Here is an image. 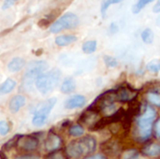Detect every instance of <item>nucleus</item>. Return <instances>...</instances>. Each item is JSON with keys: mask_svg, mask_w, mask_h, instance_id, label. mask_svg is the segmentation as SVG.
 Segmentation results:
<instances>
[{"mask_svg": "<svg viewBox=\"0 0 160 159\" xmlns=\"http://www.w3.org/2000/svg\"><path fill=\"white\" fill-rule=\"evenodd\" d=\"M146 69L152 73H158L160 71V59H153L146 65Z\"/></svg>", "mask_w": 160, "mask_h": 159, "instance_id": "nucleus-25", "label": "nucleus"}, {"mask_svg": "<svg viewBox=\"0 0 160 159\" xmlns=\"http://www.w3.org/2000/svg\"><path fill=\"white\" fill-rule=\"evenodd\" d=\"M153 11L155 13H159L160 12V0H158L157 3L153 7Z\"/></svg>", "mask_w": 160, "mask_h": 159, "instance_id": "nucleus-37", "label": "nucleus"}, {"mask_svg": "<svg viewBox=\"0 0 160 159\" xmlns=\"http://www.w3.org/2000/svg\"><path fill=\"white\" fill-rule=\"evenodd\" d=\"M80 19L73 12H67L59 17L50 25V31L52 33H59L65 29H72L79 25Z\"/></svg>", "mask_w": 160, "mask_h": 159, "instance_id": "nucleus-5", "label": "nucleus"}, {"mask_svg": "<svg viewBox=\"0 0 160 159\" xmlns=\"http://www.w3.org/2000/svg\"><path fill=\"white\" fill-rule=\"evenodd\" d=\"M49 67V64L43 60L31 61L24 71L22 77V86L26 91H31L33 89V85L36 82L37 79L44 73Z\"/></svg>", "mask_w": 160, "mask_h": 159, "instance_id": "nucleus-1", "label": "nucleus"}, {"mask_svg": "<svg viewBox=\"0 0 160 159\" xmlns=\"http://www.w3.org/2000/svg\"><path fill=\"white\" fill-rule=\"evenodd\" d=\"M140 158V152L137 149L130 148L123 151L121 155V159H139Z\"/></svg>", "mask_w": 160, "mask_h": 159, "instance_id": "nucleus-23", "label": "nucleus"}, {"mask_svg": "<svg viewBox=\"0 0 160 159\" xmlns=\"http://www.w3.org/2000/svg\"><path fill=\"white\" fill-rule=\"evenodd\" d=\"M25 66V61L22 57H14L8 64V69L10 72H19Z\"/></svg>", "mask_w": 160, "mask_h": 159, "instance_id": "nucleus-16", "label": "nucleus"}, {"mask_svg": "<svg viewBox=\"0 0 160 159\" xmlns=\"http://www.w3.org/2000/svg\"><path fill=\"white\" fill-rule=\"evenodd\" d=\"M142 154L148 157H157L160 156V143L151 142L142 149Z\"/></svg>", "mask_w": 160, "mask_h": 159, "instance_id": "nucleus-13", "label": "nucleus"}, {"mask_svg": "<svg viewBox=\"0 0 160 159\" xmlns=\"http://www.w3.org/2000/svg\"><path fill=\"white\" fill-rule=\"evenodd\" d=\"M76 89V82L72 77H67L64 79L61 84V92L63 94H70Z\"/></svg>", "mask_w": 160, "mask_h": 159, "instance_id": "nucleus-17", "label": "nucleus"}, {"mask_svg": "<svg viewBox=\"0 0 160 159\" xmlns=\"http://www.w3.org/2000/svg\"><path fill=\"white\" fill-rule=\"evenodd\" d=\"M97 46H98V42L97 40H87L85 41L82 46V50L84 53L90 54L96 52L97 50Z\"/></svg>", "mask_w": 160, "mask_h": 159, "instance_id": "nucleus-21", "label": "nucleus"}, {"mask_svg": "<svg viewBox=\"0 0 160 159\" xmlns=\"http://www.w3.org/2000/svg\"><path fill=\"white\" fill-rule=\"evenodd\" d=\"M101 149L103 150L104 153H106L109 156H114L116 155L119 150H120V145L119 143L114 141V140H110L106 142H104L101 145Z\"/></svg>", "mask_w": 160, "mask_h": 159, "instance_id": "nucleus-15", "label": "nucleus"}, {"mask_svg": "<svg viewBox=\"0 0 160 159\" xmlns=\"http://www.w3.org/2000/svg\"><path fill=\"white\" fill-rule=\"evenodd\" d=\"M153 129H154V134H155V136H156L158 139H160V118L158 120L156 121Z\"/></svg>", "mask_w": 160, "mask_h": 159, "instance_id": "nucleus-32", "label": "nucleus"}, {"mask_svg": "<svg viewBox=\"0 0 160 159\" xmlns=\"http://www.w3.org/2000/svg\"><path fill=\"white\" fill-rule=\"evenodd\" d=\"M77 41V37L75 35L72 34H68V35H60L57 36L55 37V43L58 46H68L73 42Z\"/></svg>", "mask_w": 160, "mask_h": 159, "instance_id": "nucleus-18", "label": "nucleus"}, {"mask_svg": "<svg viewBox=\"0 0 160 159\" xmlns=\"http://www.w3.org/2000/svg\"><path fill=\"white\" fill-rule=\"evenodd\" d=\"M0 159H7L6 156H5L2 152H0Z\"/></svg>", "mask_w": 160, "mask_h": 159, "instance_id": "nucleus-38", "label": "nucleus"}, {"mask_svg": "<svg viewBox=\"0 0 160 159\" xmlns=\"http://www.w3.org/2000/svg\"><path fill=\"white\" fill-rule=\"evenodd\" d=\"M115 91V95H116V98L117 101L120 102H132L133 100L136 99L139 91L138 90H134L128 86H120L119 88H117Z\"/></svg>", "mask_w": 160, "mask_h": 159, "instance_id": "nucleus-8", "label": "nucleus"}, {"mask_svg": "<svg viewBox=\"0 0 160 159\" xmlns=\"http://www.w3.org/2000/svg\"><path fill=\"white\" fill-rule=\"evenodd\" d=\"M117 101L115 91L109 90L97 97L89 109L98 112L109 113V115L114 113L115 112V102Z\"/></svg>", "mask_w": 160, "mask_h": 159, "instance_id": "nucleus-3", "label": "nucleus"}, {"mask_svg": "<svg viewBox=\"0 0 160 159\" xmlns=\"http://www.w3.org/2000/svg\"><path fill=\"white\" fill-rule=\"evenodd\" d=\"M56 101L57 100L55 97H51L37 105L34 111V117L32 120V123L35 127H41L46 123L51 111L56 104Z\"/></svg>", "mask_w": 160, "mask_h": 159, "instance_id": "nucleus-4", "label": "nucleus"}, {"mask_svg": "<svg viewBox=\"0 0 160 159\" xmlns=\"http://www.w3.org/2000/svg\"><path fill=\"white\" fill-rule=\"evenodd\" d=\"M68 133L70 136H73V137H81L84 133V128L82 125H79V124L72 125L68 129Z\"/></svg>", "mask_w": 160, "mask_h": 159, "instance_id": "nucleus-24", "label": "nucleus"}, {"mask_svg": "<svg viewBox=\"0 0 160 159\" xmlns=\"http://www.w3.org/2000/svg\"><path fill=\"white\" fill-rule=\"evenodd\" d=\"M85 103H86L85 97L82 95H75V96L68 97L65 101L64 105H65V108L68 110H74V109H79V108L83 107Z\"/></svg>", "mask_w": 160, "mask_h": 159, "instance_id": "nucleus-11", "label": "nucleus"}, {"mask_svg": "<svg viewBox=\"0 0 160 159\" xmlns=\"http://www.w3.org/2000/svg\"><path fill=\"white\" fill-rule=\"evenodd\" d=\"M103 60H104L105 65H106L108 67H111V68L115 67H117V65H118L117 59H116L115 57H113V56H111V55H104V56H103Z\"/></svg>", "mask_w": 160, "mask_h": 159, "instance_id": "nucleus-28", "label": "nucleus"}, {"mask_svg": "<svg viewBox=\"0 0 160 159\" xmlns=\"http://www.w3.org/2000/svg\"><path fill=\"white\" fill-rule=\"evenodd\" d=\"M142 39L145 44H152L155 38V34L151 28H145L141 34Z\"/></svg>", "mask_w": 160, "mask_h": 159, "instance_id": "nucleus-22", "label": "nucleus"}, {"mask_svg": "<svg viewBox=\"0 0 160 159\" xmlns=\"http://www.w3.org/2000/svg\"><path fill=\"white\" fill-rule=\"evenodd\" d=\"M118 30H119V27H118V25H117L116 22H112L110 24V26H109V32L111 34H115V33L118 32Z\"/></svg>", "mask_w": 160, "mask_h": 159, "instance_id": "nucleus-33", "label": "nucleus"}, {"mask_svg": "<svg viewBox=\"0 0 160 159\" xmlns=\"http://www.w3.org/2000/svg\"><path fill=\"white\" fill-rule=\"evenodd\" d=\"M154 0H139L134 6H133V8H132V11L134 14H137L139 13L146 5H148L149 3L153 2Z\"/></svg>", "mask_w": 160, "mask_h": 159, "instance_id": "nucleus-26", "label": "nucleus"}, {"mask_svg": "<svg viewBox=\"0 0 160 159\" xmlns=\"http://www.w3.org/2000/svg\"><path fill=\"white\" fill-rule=\"evenodd\" d=\"M121 1H122V0H103L102 3H101V7H100L101 14H102L103 16H105L107 9L109 8V7H110L111 5L119 3V2H121Z\"/></svg>", "mask_w": 160, "mask_h": 159, "instance_id": "nucleus-29", "label": "nucleus"}, {"mask_svg": "<svg viewBox=\"0 0 160 159\" xmlns=\"http://www.w3.org/2000/svg\"><path fill=\"white\" fill-rule=\"evenodd\" d=\"M21 150L23 151H34L38 146V140L33 135H22L18 138L17 144H16Z\"/></svg>", "mask_w": 160, "mask_h": 159, "instance_id": "nucleus-9", "label": "nucleus"}, {"mask_svg": "<svg viewBox=\"0 0 160 159\" xmlns=\"http://www.w3.org/2000/svg\"><path fill=\"white\" fill-rule=\"evenodd\" d=\"M25 97L22 95H17L15 97H13L10 101H9V111L12 113H16L20 111V109L22 107L24 106L25 104Z\"/></svg>", "mask_w": 160, "mask_h": 159, "instance_id": "nucleus-14", "label": "nucleus"}, {"mask_svg": "<svg viewBox=\"0 0 160 159\" xmlns=\"http://www.w3.org/2000/svg\"><path fill=\"white\" fill-rule=\"evenodd\" d=\"M61 78V71L58 68H52L42 73L36 81L35 85L42 95L50 94L58 85Z\"/></svg>", "mask_w": 160, "mask_h": 159, "instance_id": "nucleus-2", "label": "nucleus"}, {"mask_svg": "<svg viewBox=\"0 0 160 159\" xmlns=\"http://www.w3.org/2000/svg\"><path fill=\"white\" fill-rule=\"evenodd\" d=\"M147 101L151 104V106L160 108V93L155 90H149L145 94Z\"/></svg>", "mask_w": 160, "mask_h": 159, "instance_id": "nucleus-19", "label": "nucleus"}, {"mask_svg": "<svg viewBox=\"0 0 160 159\" xmlns=\"http://www.w3.org/2000/svg\"><path fill=\"white\" fill-rule=\"evenodd\" d=\"M98 113L97 112H95L91 109H88L81 115L79 120L82 125H85L88 127H94L97 124V122L98 121Z\"/></svg>", "mask_w": 160, "mask_h": 159, "instance_id": "nucleus-12", "label": "nucleus"}, {"mask_svg": "<svg viewBox=\"0 0 160 159\" xmlns=\"http://www.w3.org/2000/svg\"><path fill=\"white\" fill-rule=\"evenodd\" d=\"M76 142L82 157L90 155L97 149V140L93 136H85L79 141H76Z\"/></svg>", "mask_w": 160, "mask_h": 159, "instance_id": "nucleus-6", "label": "nucleus"}, {"mask_svg": "<svg viewBox=\"0 0 160 159\" xmlns=\"http://www.w3.org/2000/svg\"><path fill=\"white\" fill-rule=\"evenodd\" d=\"M16 1H18V0H5V1H4L3 6H2V8H3V9H7V8H8V7H11V6L13 5V3H14V2H16Z\"/></svg>", "mask_w": 160, "mask_h": 159, "instance_id": "nucleus-34", "label": "nucleus"}, {"mask_svg": "<svg viewBox=\"0 0 160 159\" xmlns=\"http://www.w3.org/2000/svg\"><path fill=\"white\" fill-rule=\"evenodd\" d=\"M46 159H68L65 151L62 150H56L54 152H52Z\"/></svg>", "mask_w": 160, "mask_h": 159, "instance_id": "nucleus-27", "label": "nucleus"}, {"mask_svg": "<svg viewBox=\"0 0 160 159\" xmlns=\"http://www.w3.org/2000/svg\"><path fill=\"white\" fill-rule=\"evenodd\" d=\"M9 131V126L6 121H0V135L5 136Z\"/></svg>", "mask_w": 160, "mask_h": 159, "instance_id": "nucleus-30", "label": "nucleus"}, {"mask_svg": "<svg viewBox=\"0 0 160 159\" xmlns=\"http://www.w3.org/2000/svg\"><path fill=\"white\" fill-rule=\"evenodd\" d=\"M157 118V112L153 106L147 105L144 112L137 119V127H153Z\"/></svg>", "mask_w": 160, "mask_h": 159, "instance_id": "nucleus-7", "label": "nucleus"}, {"mask_svg": "<svg viewBox=\"0 0 160 159\" xmlns=\"http://www.w3.org/2000/svg\"><path fill=\"white\" fill-rule=\"evenodd\" d=\"M18 138H19V135H17V136H15L14 138H12L10 141H8L5 145H4V149H6V150H9V149H11L12 147H14L16 144H17V141H18Z\"/></svg>", "mask_w": 160, "mask_h": 159, "instance_id": "nucleus-31", "label": "nucleus"}, {"mask_svg": "<svg viewBox=\"0 0 160 159\" xmlns=\"http://www.w3.org/2000/svg\"><path fill=\"white\" fill-rule=\"evenodd\" d=\"M16 86V82L12 79H7L1 85H0V95H6L10 93L14 87Z\"/></svg>", "mask_w": 160, "mask_h": 159, "instance_id": "nucleus-20", "label": "nucleus"}, {"mask_svg": "<svg viewBox=\"0 0 160 159\" xmlns=\"http://www.w3.org/2000/svg\"><path fill=\"white\" fill-rule=\"evenodd\" d=\"M61 145H62V139L58 135L52 132H50L47 135V138L44 142V147L47 151L54 152L56 150H59Z\"/></svg>", "mask_w": 160, "mask_h": 159, "instance_id": "nucleus-10", "label": "nucleus"}, {"mask_svg": "<svg viewBox=\"0 0 160 159\" xmlns=\"http://www.w3.org/2000/svg\"><path fill=\"white\" fill-rule=\"evenodd\" d=\"M83 159H107L106 157L102 154H96V155H93V156H88L86 157L85 158Z\"/></svg>", "mask_w": 160, "mask_h": 159, "instance_id": "nucleus-35", "label": "nucleus"}, {"mask_svg": "<svg viewBox=\"0 0 160 159\" xmlns=\"http://www.w3.org/2000/svg\"><path fill=\"white\" fill-rule=\"evenodd\" d=\"M15 159H39V157L35 155H24V156L17 157Z\"/></svg>", "mask_w": 160, "mask_h": 159, "instance_id": "nucleus-36", "label": "nucleus"}]
</instances>
